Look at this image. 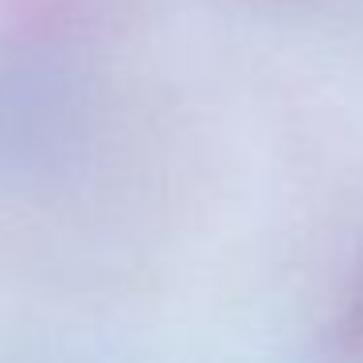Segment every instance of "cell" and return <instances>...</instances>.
Segmentation results:
<instances>
[{
	"mask_svg": "<svg viewBox=\"0 0 363 363\" xmlns=\"http://www.w3.org/2000/svg\"><path fill=\"white\" fill-rule=\"evenodd\" d=\"M336 355H344V359H352V363H363V285L352 297V305H347L344 320H340Z\"/></svg>",
	"mask_w": 363,
	"mask_h": 363,
	"instance_id": "obj_1",
	"label": "cell"
}]
</instances>
